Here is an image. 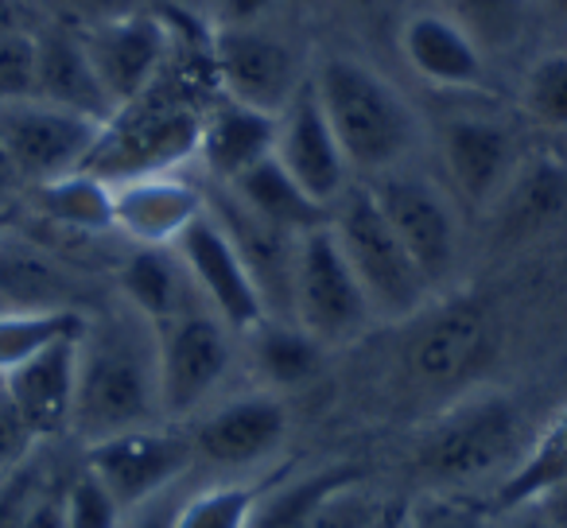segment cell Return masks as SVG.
<instances>
[{"instance_id": "6da1fadb", "label": "cell", "mask_w": 567, "mask_h": 528, "mask_svg": "<svg viewBox=\"0 0 567 528\" xmlns=\"http://www.w3.org/2000/svg\"><path fill=\"white\" fill-rule=\"evenodd\" d=\"M156 331L133 308L90 315L79 339V393H74V435L82 443L159 424Z\"/></svg>"}, {"instance_id": "7a4b0ae2", "label": "cell", "mask_w": 567, "mask_h": 528, "mask_svg": "<svg viewBox=\"0 0 567 528\" xmlns=\"http://www.w3.org/2000/svg\"><path fill=\"white\" fill-rule=\"evenodd\" d=\"M311 86L319 94L327 121L347 152L350 172L381 175L404 167V159L420 144V121L404 94L365 66L362 59L327 55L311 74Z\"/></svg>"}, {"instance_id": "3957f363", "label": "cell", "mask_w": 567, "mask_h": 528, "mask_svg": "<svg viewBox=\"0 0 567 528\" xmlns=\"http://www.w3.org/2000/svg\"><path fill=\"white\" fill-rule=\"evenodd\" d=\"M331 229L347 252L378 323H404L427 308L435 288L409 257L365 183H350L331 206Z\"/></svg>"}, {"instance_id": "277c9868", "label": "cell", "mask_w": 567, "mask_h": 528, "mask_svg": "<svg viewBox=\"0 0 567 528\" xmlns=\"http://www.w3.org/2000/svg\"><path fill=\"white\" fill-rule=\"evenodd\" d=\"M520 416L505 393H466L420 435L416 466L435 489L466 486L517 455Z\"/></svg>"}, {"instance_id": "5b68a950", "label": "cell", "mask_w": 567, "mask_h": 528, "mask_svg": "<svg viewBox=\"0 0 567 528\" xmlns=\"http://www.w3.org/2000/svg\"><path fill=\"white\" fill-rule=\"evenodd\" d=\"M292 319L311 339L323 342L327 350L350 346L378 323L331 221L319 229H308L296 241Z\"/></svg>"}, {"instance_id": "8992f818", "label": "cell", "mask_w": 567, "mask_h": 528, "mask_svg": "<svg viewBox=\"0 0 567 528\" xmlns=\"http://www.w3.org/2000/svg\"><path fill=\"white\" fill-rule=\"evenodd\" d=\"M156 381L164 420H183L198 412L234 365V331L206 303L156 323Z\"/></svg>"}, {"instance_id": "52a82bcc", "label": "cell", "mask_w": 567, "mask_h": 528, "mask_svg": "<svg viewBox=\"0 0 567 528\" xmlns=\"http://www.w3.org/2000/svg\"><path fill=\"white\" fill-rule=\"evenodd\" d=\"M105 128V121L51 105L43 97L0 102V141L24 179V190L90 167Z\"/></svg>"}, {"instance_id": "ba28073f", "label": "cell", "mask_w": 567, "mask_h": 528, "mask_svg": "<svg viewBox=\"0 0 567 528\" xmlns=\"http://www.w3.org/2000/svg\"><path fill=\"white\" fill-rule=\"evenodd\" d=\"M365 187L393 226V234L409 249V257L420 265L427 284H447L458 265V214L451 203V190L440 187L432 175L412 172V167L381 172Z\"/></svg>"}, {"instance_id": "9c48e42d", "label": "cell", "mask_w": 567, "mask_h": 528, "mask_svg": "<svg viewBox=\"0 0 567 528\" xmlns=\"http://www.w3.org/2000/svg\"><path fill=\"white\" fill-rule=\"evenodd\" d=\"M195 463L190 435L164 424L128 427V432L105 435L86 443V466L113 489L125 513L167 497Z\"/></svg>"}, {"instance_id": "30bf717a", "label": "cell", "mask_w": 567, "mask_h": 528, "mask_svg": "<svg viewBox=\"0 0 567 528\" xmlns=\"http://www.w3.org/2000/svg\"><path fill=\"white\" fill-rule=\"evenodd\" d=\"M210 66L218 74L221 94L252 105V110L276 113V117L311 79L292 43L265 32L260 24L214 28Z\"/></svg>"}, {"instance_id": "8fae6325", "label": "cell", "mask_w": 567, "mask_h": 528, "mask_svg": "<svg viewBox=\"0 0 567 528\" xmlns=\"http://www.w3.org/2000/svg\"><path fill=\"white\" fill-rule=\"evenodd\" d=\"M489 350L494 323L486 303L474 296H451L416 323L404 365L424 389H458L486 365Z\"/></svg>"}, {"instance_id": "7c38bea8", "label": "cell", "mask_w": 567, "mask_h": 528, "mask_svg": "<svg viewBox=\"0 0 567 528\" xmlns=\"http://www.w3.org/2000/svg\"><path fill=\"white\" fill-rule=\"evenodd\" d=\"M90 63L102 79L110 102L117 105V117L133 110L164 74L167 66V24L144 9L121 12L110 20L82 24Z\"/></svg>"}, {"instance_id": "4fadbf2b", "label": "cell", "mask_w": 567, "mask_h": 528, "mask_svg": "<svg viewBox=\"0 0 567 528\" xmlns=\"http://www.w3.org/2000/svg\"><path fill=\"white\" fill-rule=\"evenodd\" d=\"M440 159L451 195L471 210L502 203L517 175V136L486 113H455L440 128Z\"/></svg>"}, {"instance_id": "5bb4252c", "label": "cell", "mask_w": 567, "mask_h": 528, "mask_svg": "<svg viewBox=\"0 0 567 528\" xmlns=\"http://www.w3.org/2000/svg\"><path fill=\"white\" fill-rule=\"evenodd\" d=\"M172 249L179 252L198 300H203L234 334L252 331V327L268 315L265 300H260L257 284H252L249 269H245V260L237 257L234 241H229L226 229L214 221L210 210L190 221V229Z\"/></svg>"}, {"instance_id": "9a60e30c", "label": "cell", "mask_w": 567, "mask_h": 528, "mask_svg": "<svg viewBox=\"0 0 567 528\" xmlns=\"http://www.w3.org/2000/svg\"><path fill=\"white\" fill-rule=\"evenodd\" d=\"M288 439V408L276 393H241L214 404L190 427L195 458H206L218 470H252L268 463Z\"/></svg>"}, {"instance_id": "2e32d148", "label": "cell", "mask_w": 567, "mask_h": 528, "mask_svg": "<svg viewBox=\"0 0 567 528\" xmlns=\"http://www.w3.org/2000/svg\"><path fill=\"white\" fill-rule=\"evenodd\" d=\"M206 214V190L175 167L113 179V226L125 241L172 249Z\"/></svg>"}, {"instance_id": "e0dca14e", "label": "cell", "mask_w": 567, "mask_h": 528, "mask_svg": "<svg viewBox=\"0 0 567 528\" xmlns=\"http://www.w3.org/2000/svg\"><path fill=\"white\" fill-rule=\"evenodd\" d=\"M276 159L284 164V172L292 175L316 203L334 206L342 198V190L350 187V164L342 152L339 136H334L331 121H327L319 94L311 86V79L303 82L300 94L288 102V110L280 113V133H276Z\"/></svg>"}, {"instance_id": "ac0fdd59", "label": "cell", "mask_w": 567, "mask_h": 528, "mask_svg": "<svg viewBox=\"0 0 567 528\" xmlns=\"http://www.w3.org/2000/svg\"><path fill=\"white\" fill-rule=\"evenodd\" d=\"M206 210L214 214L226 237L234 241L237 257L245 260L268 315L292 319V269H296V241L288 229H276L272 221L245 210L226 187L214 183V195H206Z\"/></svg>"}, {"instance_id": "d6986e66", "label": "cell", "mask_w": 567, "mask_h": 528, "mask_svg": "<svg viewBox=\"0 0 567 528\" xmlns=\"http://www.w3.org/2000/svg\"><path fill=\"white\" fill-rule=\"evenodd\" d=\"M0 389L35 443L66 435L74 427V393H79V339L59 342L20 370L4 373Z\"/></svg>"}, {"instance_id": "ffe728a7", "label": "cell", "mask_w": 567, "mask_h": 528, "mask_svg": "<svg viewBox=\"0 0 567 528\" xmlns=\"http://www.w3.org/2000/svg\"><path fill=\"white\" fill-rule=\"evenodd\" d=\"M276 133H280L276 113L252 110V105L221 94L198 121L195 156L218 187H229L245 172H252L260 159L276 156Z\"/></svg>"}, {"instance_id": "44dd1931", "label": "cell", "mask_w": 567, "mask_h": 528, "mask_svg": "<svg viewBox=\"0 0 567 528\" xmlns=\"http://www.w3.org/2000/svg\"><path fill=\"white\" fill-rule=\"evenodd\" d=\"M35 97L86 113L105 125L117 121V105L110 102L94 63H90L82 28L35 24Z\"/></svg>"}, {"instance_id": "7402d4cb", "label": "cell", "mask_w": 567, "mask_h": 528, "mask_svg": "<svg viewBox=\"0 0 567 528\" xmlns=\"http://www.w3.org/2000/svg\"><path fill=\"white\" fill-rule=\"evenodd\" d=\"M401 55L435 90H482L486 82V51L447 12H412L401 28Z\"/></svg>"}, {"instance_id": "603a6c76", "label": "cell", "mask_w": 567, "mask_h": 528, "mask_svg": "<svg viewBox=\"0 0 567 528\" xmlns=\"http://www.w3.org/2000/svg\"><path fill=\"white\" fill-rule=\"evenodd\" d=\"M121 292L125 303L141 319H148L152 327L167 323V319L183 315L187 308H195L198 292L190 284L187 269L175 249H148V245H133V252L121 265Z\"/></svg>"}, {"instance_id": "cb8c5ba5", "label": "cell", "mask_w": 567, "mask_h": 528, "mask_svg": "<svg viewBox=\"0 0 567 528\" xmlns=\"http://www.w3.org/2000/svg\"><path fill=\"white\" fill-rule=\"evenodd\" d=\"M28 203L48 226L66 229V234H117V226H113V179L90 172V167L59 175V179L40 183V187H28Z\"/></svg>"}, {"instance_id": "d4e9b609", "label": "cell", "mask_w": 567, "mask_h": 528, "mask_svg": "<svg viewBox=\"0 0 567 528\" xmlns=\"http://www.w3.org/2000/svg\"><path fill=\"white\" fill-rule=\"evenodd\" d=\"M229 195L252 210L257 218L272 221L276 229H288V234H308V229H319L331 221V206L316 203L292 175L284 172V164L276 156L260 159L252 172H245L237 183H229Z\"/></svg>"}, {"instance_id": "484cf974", "label": "cell", "mask_w": 567, "mask_h": 528, "mask_svg": "<svg viewBox=\"0 0 567 528\" xmlns=\"http://www.w3.org/2000/svg\"><path fill=\"white\" fill-rule=\"evenodd\" d=\"M245 339H249L252 370H257V377L272 393L308 385L327 354L323 342L311 339L296 319H280V315H265L252 331H245Z\"/></svg>"}, {"instance_id": "4316f807", "label": "cell", "mask_w": 567, "mask_h": 528, "mask_svg": "<svg viewBox=\"0 0 567 528\" xmlns=\"http://www.w3.org/2000/svg\"><path fill=\"white\" fill-rule=\"evenodd\" d=\"M71 277L43 249L17 234H0V311L20 308H74Z\"/></svg>"}, {"instance_id": "83f0119b", "label": "cell", "mask_w": 567, "mask_h": 528, "mask_svg": "<svg viewBox=\"0 0 567 528\" xmlns=\"http://www.w3.org/2000/svg\"><path fill=\"white\" fill-rule=\"evenodd\" d=\"M90 315L82 308H20L0 311V377L20 370L59 342L82 339Z\"/></svg>"}, {"instance_id": "f1b7e54d", "label": "cell", "mask_w": 567, "mask_h": 528, "mask_svg": "<svg viewBox=\"0 0 567 528\" xmlns=\"http://www.w3.org/2000/svg\"><path fill=\"white\" fill-rule=\"evenodd\" d=\"M564 478H567V408L556 420H548V427L536 435L533 447L505 474L502 494H497V509L502 513L525 509V505L540 501L548 489H556Z\"/></svg>"}, {"instance_id": "f546056e", "label": "cell", "mask_w": 567, "mask_h": 528, "mask_svg": "<svg viewBox=\"0 0 567 528\" xmlns=\"http://www.w3.org/2000/svg\"><path fill=\"white\" fill-rule=\"evenodd\" d=\"M505 229L513 234H536L540 226L556 221L567 210V167L536 164L525 175H513L505 190Z\"/></svg>"}, {"instance_id": "4dcf8cb0", "label": "cell", "mask_w": 567, "mask_h": 528, "mask_svg": "<svg viewBox=\"0 0 567 528\" xmlns=\"http://www.w3.org/2000/svg\"><path fill=\"white\" fill-rule=\"evenodd\" d=\"M486 55H509L533 24V0H443Z\"/></svg>"}, {"instance_id": "1f68e13d", "label": "cell", "mask_w": 567, "mask_h": 528, "mask_svg": "<svg viewBox=\"0 0 567 528\" xmlns=\"http://www.w3.org/2000/svg\"><path fill=\"white\" fill-rule=\"evenodd\" d=\"M260 497V486L249 482H214L175 505L172 528H252Z\"/></svg>"}, {"instance_id": "d6a6232c", "label": "cell", "mask_w": 567, "mask_h": 528, "mask_svg": "<svg viewBox=\"0 0 567 528\" xmlns=\"http://www.w3.org/2000/svg\"><path fill=\"white\" fill-rule=\"evenodd\" d=\"M520 110L548 133H567V51H548L525 74Z\"/></svg>"}, {"instance_id": "836d02e7", "label": "cell", "mask_w": 567, "mask_h": 528, "mask_svg": "<svg viewBox=\"0 0 567 528\" xmlns=\"http://www.w3.org/2000/svg\"><path fill=\"white\" fill-rule=\"evenodd\" d=\"M63 517L66 528H125L128 513L113 497V489L82 463V470L63 486Z\"/></svg>"}, {"instance_id": "e575fe53", "label": "cell", "mask_w": 567, "mask_h": 528, "mask_svg": "<svg viewBox=\"0 0 567 528\" xmlns=\"http://www.w3.org/2000/svg\"><path fill=\"white\" fill-rule=\"evenodd\" d=\"M409 528H494V517L478 501H466L451 489H432L409 505Z\"/></svg>"}, {"instance_id": "d590c367", "label": "cell", "mask_w": 567, "mask_h": 528, "mask_svg": "<svg viewBox=\"0 0 567 528\" xmlns=\"http://www.w3.org/2000/svg\"><path fill=\"white\" fill-rule=\"evenodd\" d=\"M43 447H35L9 478L0 482V528H24L32 505L40 501V494L48 489V466H43Z\"/></svg>"}, {"instance_id": "8d00e7d4", "label": "cell", "mask_w": 567, "mask_h": 528, "mask_svg": "<svg viewBox=\"0 0 567 528\" xmlns=\"http://www.w3.org/2000/svg\"><path fill=\"white\" fill-rule=\"evenodd\" d=\"M35 97V28L0 35V102Z\"/></svg>"}, {"instance_id": "74e56055", "label": "cell", "mask_w": 567, "mask_h": 528, "mask_svg": "<svg viewBox=\"0 0 567 528\" xmlns=\"http://www.w3.org/2000/svg\"><path fill=\"white\" fill-rule=\"evenodd\" d=\"M35 447H43V443L32 439V432L24 427V420L17 416V408H12L4 389H0V482L9 478Z\"/></svg>"}, {"instance_id": "f35d334b", "label": "cell", "mask_w": 567, "mask_h": 528, "mask_svg": "<svg viewBox=\"0 0 567 528\" xmlns=\"http://www.w3.org/2000/svg\"><path fill=\"white\" fill-rule=\"evenodd\" d=\"M276 0H210L214 28H252L272 12Z\"/></svg>"}, {"instance_id": "ab89813d", "label": "cell", "mask_w": 567, "mask_h": 528, "mask_svg": "<svg viewBox=\"0 0 567 528\" xmlns=\"http://www.w3.org/2000/svg\"><path fill=\"white\" fill-rule=\"evenodd\" d=\"M74 20L82 24H94V20H110V17H121V12H133L136 0H59Z\"/></svg>"}, {"instance_id": "60d3db41", "label": "cell", "mask_w": 567, "mask_h": 528, "mask_svg": "<svg viewBox=\"0 0 567 528\" xmlns=\"http://www.w3.org/2000/svg\"><path fill=\"white\" fill-rule=\"evenodd\" d=\"M24 528H66V517H63V489L51 486L40 494V501L32 505V513H28Z\"/></svg>"}, {"instance_id": "b9f144b4", "label": "cell", "mask_w": 567, "mask_h": 528, "mask_svg": "<svg viewBox=\"0 0 567 528\" xmlns=\"http://www.w3.org/2000/svg\"><path fill=\"white\" fill-rule=\"evenodd\" d=\"M172 513H175V505H167V497H159V501L128 513L125 528H172Z\"/></svg>"}, {"instance_id": "7bdbcfd3", "label": "cell", "mask_w": 567, "mask_h": 528, "mask_svg": "<svg viewBox=\"0 0 567 528\" xmlns=\"http://www.w3.org/2000/svg\"><path fill=\"white\" fill-rule=\"evenodd\" d=\"M20 190H24V179H20L17 164H12L9 148H4V141H0V195L4 198H17Z\"/></svg>"}, {"instance_id": "ee69618b", "label": "cell", "mask_w": 567, "mask_h": 528, "mask_svg": "<svg viewBox=\"0 0 567 528\" xmlns=\"http://www.w3.org/2000/svg\"><path fill=\"white\" fill-rule=\"evenodd\" d=\"M365 528H409V505H381Z\"/></svg>"}, {"instance_id": "f6af8a7d", "label": "cell", "mask_w": 567, "mask_h": 528, "mask_svg": "<svg viewBox=\"0 0 567 528\" xmlns=\"http://www.w3.org/2000/svg\"><path fill=\"white\" fill-rule=\"evenodd\" d=\"M505 528H551V525L540 505H525V509H513V520Z\"/></svg>"}, {"instance_id": "bcb514c9", "label": "cell", "mask_w": 567, "mask_h": 528, "mask_svg": "<svg viewBox=\"0 0 567 528\" xmlns=\"http://www.w3.org/2000/svg\"><path fill=\"white\" fill-rule=\"evenodd\" d=\"M533 9L540 12V17H548L551 24L567 28V0H533Z\"/></svg>"}, {"instance_id": "7dc6e473", "label": "cell", "mask_w": 567, "mask_h": 528, "mask_svg": "<svg viewBox=\"0 0 567 528\" xmlns=\"http://www.w3.org/2000/svg\"><path fill=\"white\" fill-rule=\"evenodd\" d=\"M175 9H210V0H172Z\"/></svg>"}, {"instance_id": "c3c4849f", "label": "cell", "mask_w": 567, "mask_h": 528, "mask_svg": "<svg viewBox=\"0 0 567 528\" xmlns=\"http://www.w3.org/2000/svg\"><path fill=\"white\" fill-rule=\"evenodd\" d=\"M9 206H17V198H4V195H0V210H9Z\"/></svg>"}, {"instance_id": "681fc988", "label": "cell", "mask_w": 567, "mask_h": 528, "mask_svg": "<svg viewBox=\"0 0 567 528\" xmlns=\"http://www.w3.org/2000/svg\"><path fill=\"white\" fill-rule=\"evenodd\" d=\"M354 4H362V9H365V4H373V0H354Z\"/></svg>"}]
</instances>
